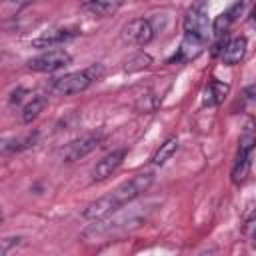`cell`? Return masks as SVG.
<instances>
[{
	"mask_svg": "<svg viewBox=\"0 0 256 256\" xmlns=\"http://www.w3.org/2000/svg\"><path fill=\"white\" fill-rule=\"evenodd\" d=\"M152 182H154V172H152V170L138 172V174H134L130 180H124L122 184H118L110 194L100 196L98 200L90 202V204L84 208L82 216H84L86 220H100V218L112 214L114 210L124 208L126 204H130V202H134L136 198H140V196L152 186Z\"/></svg>",
	"mask_w": 256,
	"mask_h": 256,
	"instance_id": "6da1fadb",
	"label": "cell"
},
{
	"mask_svg": "<svg viewBox=\"0 0 256 256\" xmlns=\"http://www.w3.org/2000/svg\"><path fill=\"white\" fill-rule=\"evenodd\" d=\"M148 212L150 210L146 206L144 208L142 206L140 208H130L128 214L126 212H120V208H118L112 214H108V216H104L100 220H94L96 224L90 226L84 232V236L86 238H100V236H114V234L128 232V230L138 228L140 224H144L146 218H148Z\"/></svg>",
	"mask_w": 256,
	"mask_h": 256,
	"instance_id": "7a4b0ae2",
	"label": "cell"
},
{
	"mask_svg": "<svg viewBox=\"0 0 256 256\" xmlns=\"http://www.w3.org/2000/svg\"><path fill=\"white\" fill-rule=\"evenodd\" d=\"M104 76V66L102 64H90L82 70L76 72H68L60 78H54L50 84V92L54 96H72V94H80L86 88H90L96 80H100Z\"/></svg>",
	"mask_w": 256,
	"mask_h": 256,
	"instance_id": "3957f363",
	"label": "cell"
},
{
	"mask_svg": "<svg viewBox=\"0 0 256 256\" xmlns=\"http://www.w3.org/2000/svg\"><path fill=\"white\" fill-rule=\"evenodd\" d=\"M182 30H184V38L188 40H196L206 44L208 36H210V20H208V12L204 8V2L198 0L184 16L182 20Z\"/></svg>",
	"mask_w": 256,
	"mask_h": 256,
	"instance_id": "277c9868",
	"label": "cell"
},
{
	"mask_svg": "<svg viewBox=\"0 0 256 256\" xmlns=\"http://www.w3.org/2000/svg\"><path fill=\"white\" fill-rule=\"evenodd\" d=\"M158 30L152 18H134L120 30V40L126 46H148L156 38Z\"/></svg>",
	"mask_w": 256,
	"mask_h": 256,
	"instance_id": "5b68a950",
	"label": "cell"
},
{
	"mask_svg": "<svg viewBox=\"0 0 256 256\" xmlns=\"http://www.w3.org/2000/svg\"><path fill=\"white\" fill-rule=\"evenodd\" d=\"M252 150H254V136L248 132L244 136H240L238 140V152H236V160L230 172V178L236 186L244 184L248 174H250V164H252Z\"/></svg>",
	"mask_w": 256,
	"mask_h": 256,
	"instance_id": "8992f818",
	"label": "cell"
},
{
	"mask_svg": "<svg viewBox=\"0 0 256 256\" xmlns=\"http://www.w3.org/2000/svg\"><path fill=\"white\" fill-rule=\"evenodd\" d=\"M102 140H104V134H102V132H92V134L80 136V138L72 140L70 144H66V146L60 150V158H62V162L72 164V162H76V160L88 156L92 150H96Z\"/></svg>",
	"mask_w": 256,
	"mask_h": 256,
	"instance_id": "52a82bcc",
	"label": "cell"
},
{
	"mask_svg": "<svg viewBox=\"0 0 256 256\" xmlns=\"http://www.w3.org/2000/svg\"><path fill=\"white\" fill-rule=\"evenodd\" d=\"M72 62V54L66 52L64 48H56V50H46L40 56L28 60V70L32 72H56L66 68Z\"/></svg>",
	"mask_w": 256,
	"mask_h": 256,
	"instance_id": "ba28073f",
	"label": "cell"
},
{
	"mask_svg": "<svg viewBox=\"0 0 256 256\" xmlns=\"http://www.w3.org/2000/svg\"><path fill=\"white\" fill-rule=\"evenodd\" d=\"M246 48H248L246 36H234V38L224 40L218 56H220V60H222L224 66H236L246 56Z\"/></svg>",
	"mask_w": 256,
	"mask_h": 256,
	"instance_id": "9c48e42d",
	"label": "cell"
},
{
	"mask_svg": "<svg viewBox=\"0 0 256 256\" xmlns=\"http://www.w3.org/2000/svg\"><path fill=\"white\" fill-rule=\"evenodd\" d=\"M124 156H126V150L124 148H118V150L108 152L102 160H98L96 166L92 168V182H102V180L110 178L118 170V166L122 164Z\"/></svg>",
	"mask_w": 256,
	"mask_h": 256,
	"instance_id": "30bf717a",
	"label": "cell"
},
{
	"mask_svg": "<svg viewBox=\"0 0 256 256\" xmlns=\"http://www.w3.org/2000/svg\"><path fill=\"white\" fill-rule=\"evenodd\" d=\"M78 34H80L78 28H52L48 32H42L38 38H34L30 42V46L38 48V50L40 48H52L56 44H62V42H68V40L76 38Z\"/></svg>",
	"mask_w": 256,
	"mask_h": 256,
	"instance_id": "8fae6325",
	"label": "cell"
},
{
	"mask_svg": "<svg viewBox=\"0 0 256 256\" xmlns=\"http://www.w3.org/2000/svg\"><path fill=\"white\" fill-rule=\"evenodd\" d=\"M122 4H124V0H86L82 4V10L94 18H108Z\"/></svg>",
	"mask_w": 256,
	"mask_h": 256,
	"instance_id": "7c38bea8",
	"label": "cell"
},
{
	"mask_svg": "<svg viewBox=\"0 0 256 256\" xmlns=\"http://www.w3.org/2000/svg\"><path fill=\"white\" fill-rule=\"evenodd\" d=\"M242 2H236V4H232L226 12H222V14H218L216 16V20L212 22V26H210V30L216 34V36H222V34H226L228 32V28L238 20V16H240V12H242Z\"/></svg>",
	"mask_w": 256,
	"mask_h": 256,
	"instance_id": "4fadbf2b",
	"label": "cell"
},
{
	"mask_svg": "<svg viewBox=\"0 0 256 256\" xmlns=\"http://www.w3.org/2000/svg\"><path fill=\"white\" fill-rule=\"evenodd\" d=\"M228 94V84H222L220 80H212L206 90H204V96H202V104L204 106H218Z\"/></svg>",
	"mask_w": 256,
	"mask_h": 256,
	"instance_id": "5bb4252c",
	"label": "cell"
},
{
	"mask_svg": "<svg viewBox=\"0 0 256 256\" xmlns=\"http://www.w3.org/2000/svg\"><path fill=\"white\" fill-rule=\"evenodd\" d=\"M44 106H46V96H32L30 94V98L26 100V104L22 106V114H20V118H22V122L24 124H30L32 120H36L38 116H40V112L44 110Z\"/></svg>",
	"mask_w": 256,
	"mask_h": 256,
	"instance_id": "9a60e30c",
	"label": "cell"
},
{
	"mask_svg": "<svg viewBox=\"0 0 256 256\" xmlns=\"http://www.w3.org/2000/svg\"><path fill=\"white\" fill-rule=\"evenodd\" d=\"M176 150H178V138L172 136V138H168L164 144H160V148L152 154L150 162H152L154 166H164V164L176 154Z\"/></svg>",
	"mask_w": 256,
	"mask_h": 256,
	"instance_id": "2e32d148",
	"label": "cell"
},
{
	"mask_svg": "<svg viewBox=\"0 0 256 256\" xmlns=\"http://www.w3.org/2000/svg\"><path fill=\"white\" fill-rule=\"evenodd\" d=\"M36 0H2L0 14H2V18H14V16H18L24 8H28Z\"/></svg>",
	"mask_w": 256,
	"mask_h": 256,
	"instance_id": "e0dca14e",
	"label": "cell"
},
{
	"mask_svg": "<svg viewBox=\"0 0 256 256\" xmlns=\"http://www.w3.org/2000/svg\"><path fill=\"white\" fill-rule=\"evenodd\" d=\"M150 64H152V58H150L148 54H144V52H138V54H134V56L126 62L124 70H126V72H136V70H144V68H148Z\"/></svg>",
	"mask_w": 256,
	"mask_h": 256,
	"instance_id": "ac0fdd59",
	"label": "cell"
},
{
	"mask_svg": "<svg viewBox=\"0 0 256 256\" xmlns=\"http://www.w3.org/2000/svg\"><path fill=\"white\" fill-rule=\"evenodd\" d=\"M24 96H30V90L28 88H16L12 94H10V104H20L24 100Z\"/></svg>",
	"mask_w": 256,
	"mask_h": 256,
	"instance_id": "d6986e66",
	"label": "cell"
},
{
	"mask_svg": "<svg viewBox=\"0 0 256 256\" xmlns=\"http://www.w3.org/2000/svg\"><path fill=\"white\" fill-rule=\"evenodd\" d=\"M20 240H22L20 236H16V238H14V236H10V238H2V240H0V252H8L12 246H18Z\"/></svg>",
	"mask_w": 256,
	"mask_h": 256,
	"instance_id": "ffe728a7",
	"label": "cell"
},
{
	"mask_svg": "<svg viewBox=\"0 0 256 256\" xmlns=\"http://www.w3.org/2000/svg\"><path fill=\"white\" fill-rule=\"evenodd\" d=\"M2 220H4V216H2V214H0V224H2Z\"/></svg>",
	"mask_w": 256,
	"mask_h": 256,
	"instance_id": "44dd1931",
	"label": "cell"
},
{
	"mask_svg": "<svg viewBox=\"0 0 256 256\" xmlns=\"http://www.w3.org/2000/svg\"><path fill=\"white\" fill-rule=\"evenodd\" d=\"M132 2H146V0H132Z\"/></svg>",
	"mask_w": 256,
	"mask_h": 256,
	"instance_id": "7402d4cb",
	"label": "cell"
}]
</instances>
